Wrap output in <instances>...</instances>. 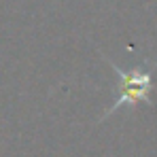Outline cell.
Here are the masks:
<instances>
[{
	"label": "cell",
	"instance_id": "obj_1",
	"mask_svg": "<svg viewBox=\"0 0 157 157\" xmlns=\"http://www.w3.org/2000/svg\"><path fill=\"white\" fill-rule=\"evenodd\" d=\"M113 70L117 75V96L113 106L104 110L102 119L110 117L115 110L123 108V106H136L140 102L144 104H153L151 100V91H153V62H142L140 66H136L132 72L121 70L117 64H113Z\"/></svg>",
	"mask_w": 157,
	"mask_h": 157
}]
</instances>
